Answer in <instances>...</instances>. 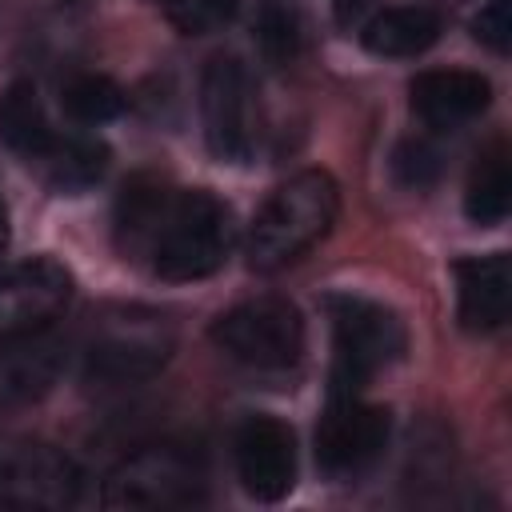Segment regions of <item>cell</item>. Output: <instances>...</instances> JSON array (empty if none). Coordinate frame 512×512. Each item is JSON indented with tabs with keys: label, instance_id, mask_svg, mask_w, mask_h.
<instances>
[{
	"label": "cell",
	"instance_id": "cell-1",
	"mask_svg": "<svg viewBox=\"0 0 512 512\" xmlns=\"http://www.w3.org/2000/svg\"><path fill=\"white\" fill-rule=\"evenodd\" d=\"M232 244H236L232 208L208 188H188V192H164V204L144 240V256L152 260V272L160 280L188 284L224 268Z\"/></svg>",
	"mask_w": 512,
	"mask_h": 512
},
{
	"label": "cell",
	"instance_id": "cell-2",
	"mask_svg": "<svg viewBox=\"0 0 512 512\" xmlns=\"http://www.w3.org/2000/svg\"><path fill=\"white\" fill-rule=\"evenodd\" d=\"M336 208H340V188L324 168L296 172L256 212L244 244L248 264L256 272H276L292 264L316 240L328 236V228L336 224Z\"/></svg>",
	"mask_w": 512,
	"mask_h": 512
},
{
	"label": "cell",
	"instance_id": "cell-3",
	"mask_svg": "<svg viewBox=\"0 0 512 512\" xmlns=\"http://www.w3.org/2000/svg\"><path fill=\"white\" fill-rule=\"evenodd\" d=\"M176 332L164 316L144 308H116L92 324L84 344V380L92 388H132L172 360Z\"/></svg>",
	"mask_w": 512,
	"mask_h": 512
},
{
	"label": "cell",
	"instance_id": "cell-4",
	"mask_svg": "<svg viewBox=\"0 0 512 512\" xmlns=\"http://www.w3.org/2000/svg\"><path fill=\"white\" fill-rule=\"evenodd\" d=\"M332 396L360 392L380 368L396 364L408 348L404 320L364 296H332Z\"/></svg>",
	"mask_w": 512,
	"mask_h": 512
},
{
	"label": "cell",
	"instance_id": "cell-5",
	"mask_svg": "<svg viewBox=\"0 0 512 512\" xmlns=\"http://www.w3.org/2000/svg\"><path fill=\"white\" fill-rule=\"evenodd\" d=\"M208 336L236 364L280 372V368H292L304 352V316L284 296H256L220 312Z\"/></svg>",
	"mask_w": 512,
	"mask_h": 512
},
{
	"label": "cell",
	"instance_id": "cell-6",
	"mask_svg": "<svg viewBox=\"0 0 512 512\" xmlns=\"http://www.w3.org/2000/svg\"><path fill=\"white\" fill-rule=\"evenodd\" d=\"M200 120L208 152L224 164H248L260 136V100L240 56L220 52L200 72Z\"/></svg>",
	"mask_w": 512,
	"mask_h": 512
},
{
	"label": "cell",
	"instance_id": "cell-7",
	"mask_svg": "<svg viewBox=\"0 0 512 512\" xmlns=\"http://www.w3.org/2000/svg\"><path fill=\"white\" fill-rule=\"evenodd\" d=\"M104 508L152 512V508H188L204 500L200 464L176 444H148L124 456L104 480Z\"/></svg>",
	"mask_w": 512,
	"mask_h": 512
},
{
	"label": "cell",
	"instance_id": "cell-8",
	"mask_svg": "<svg viewBox=\"0 0 512 512\" xmlns=\"http://www.w3.org/2000/svg\"><path fill=\"white\" fill-rule=\"evenodd\" d=\"M84 476L72 456L40 440L0 444V508L12 512H56L80 500Z\"/></svg>",
	"mask_w": 512,
	"mask_h": 512
},
{
	"label": "cell",
	"instance_id": "cell-9",
	"mask_svg": "<svg viewBox=\"0 0 512 512\" xmlns=\"http://www.w3.org/2000/svg\"><path fill=\"white\" fill-rule=\"evenodd\" d=\"M392 416L380 404L352 396H328V408L316 424V464L324 476L344 480L372 468L388 448Z\"/></svg>",
	"mask_w": 512,
	"mask_h": 512
},
{
	"label": "cell",
	"instance_id": "cell-10",
	"mask_svg": "<svg viewBox=\"0 0 512 512\" xmlns=\"http://www.w3.org/2000/svg\"><path fill=\"white\" fill-rule=\"evenodd\" d=\"M64 364H68V344L64 336L52 332V324L4 332L0 336V412L44 400L56 388Z\"/></svg>",
	"mask_w": 512,
	"mask_h": 512
},
{
	"label": "cell",
	"instance_id": "cell-11",
	"mask_svg": "<svg viewBox=\"0 0 512 512\" xmlns=\"http://www.w3.org/2000/svg\"><path fill=\"white\" fill-rule=\"evenodd\" d=\"M236 476L256 500H284L296 488V432L276 416H248L236 428Z\"/></svg>",
	"mask_w": 512,
	"mask_h": 512
},
{
	"label": "cell",
	"instance_id": "cell-12",
	"mask_svg": "<svg viewBox=\"0 0 512 512\" xmlns=\"http://www.w3.org/2000/svg\"><path fill=\"white\" fill-rule=\"evenodd\" d=\"M72 300V272L48 256L0 272V336L52 324Z\"/></svg>",
	"mask_w": 512,
	"mask_h": 512
},
{
	"label": "cell",
	"instance_id": "cell-13",
	"mask_svg": "<svg viewBox=\"0 0 512 512\" xmlns=\"http://www.w3.org/2000/svg\"><path fill=\"white\" fill-rule=\"evenodd\" d=\"M408 104L428 128H460L492 104V84L468 68H432L412 76Z\"/></svg>",
	"mask_w": 512,
	"mask_h": 512
},
{
	"label": "cell",
	"instance_id": "cell-14",
	"mask_svg": "<svg viewBox=\"0 0 512 512\" xmlns=\"http://www.w3.org/2000/svg\"><path fill=\"white\" fill-rule=\"evenodd\" d=\"M456 276V320L464 332H492L512 308V260L504 252L464 256L452 264Z\"/></svg>",
	"mask_w": 512,
	"mask_h": 512
},
{
	"label": "cell",
	"instance_id": "cell-15",
	"mask_svg": "<svg viewBox=\"0 0 512 512\" xmlns=\"http://www.w3.org/2000/svg\"><path fill=\"white\" fill-rule=\"evenodd\" d=\"M0 144L12 148L24 160H44L56 144V132L48 124V112L40 104L36 84L12 80L0 92Z\"/></svg>",
	"mask_w": 512,
	"mask_h": 512
},
{
	"label": "cell",
	"instance_id": "cell-16",
	"mask_svg": "<svg viewBox=\"0 0 512 512\" xmlns=\"http://www.w3.org/2000/svg\"><path fill=\"white\" fill-rule=\"evenodd\" d=\"M440 36V16L432 8L420 4H404V8H384L376 12L364 32L360 44L372 56H420L424 48H432Z\"/></svg>",
	"mask_w": 512,
	"mask_h": 512
},
{
	"label": "cell",
	"instance_id": "cell-17",
	"mask_svg": "<svg viewBox=\"0 0 512 512\" xmlns=\"http://www.w3.org/2000/svg\"><path fill=\"white\" fill-rule=\"evenodd\" d=\"M508 204H512V168H508V148L504 144H492L472 176H468V188H464V212L472 224L480 228H492L508 216Z\"/></svg>",
	"mask_w": 512,
	"mask_h": 512
},
{
	"label": "cell",
	"instance_id": "cell-18",
	"mask_svg": "<svg viewBox=\"0 0 512 512\" xmlns=\"http://www.w3.org/2000/svg\"><path fill=\"white\" fill-rule=\"evenodd\" d=\"M40 164H44V176H48V184H52L56 192L80 196V192H88V188L104 176V168H108V148H104L100 140H60V136H56L52 152H48Z\"/></svg>",
	"mask_w": 512,
	"mask_h": 512
},
{
	"label": "cell",
	"instance_id": "cell-19",
	"mask_svg": "<svg viewBox=\"0 0 512 512\" xmlns=\"http://www.w3.org/2000/svg\"><path fill=\"white\" fill-rule=\"evenodd\" d=\"M252 32H256V48L268 64L284 68L300 56L304 48V20H300V8L292 0H264L256 8V20H252Z\"/></svg>",
	"mask_w": 512,
	"mask_h": 512
},
{
	"label": "cell",
	"instance_id": "cell-20",
	"mask_svg": "<svg viewBox=\"0 0 512 512\" xmlns=\"http://www.w3.org/2000/svg\"><path fill=\"white\" fill-rule=\"evenodd\" d=\"M60 104L76 124H104L112 116L124 112V92L116 80L96 76V72H80L60 88Z\"/></svg>",
	"mask_w": 512,
	"mask_h": 512
},
{
	"label": "cell",
	"instance_id": "cell-21",
	"mask_svg": "<svg viewBox=\"0 0 512 512\" xmlns=\"http://www.w3.org/2000/svg\"><path fill=\"white\" fill-rule=\"evenodd\" d=\"M164 12L176 32L204 36L212 28H224L240 12V0H164Z\"/></svg>",
	"mask_w": 512,
	"mask_h": 512
},
{
	"label": "cell",
	"instance_id": "cell-22",
	"mask_svg": "<svg viewBox=\"0 0 512 512\" xmlns=\"http://www.w3.org/2000/svg\"><path fill=\"white\" fill-rule=\"evenodd\" d=\"M392 172H396V180H400L404 188H424V184L436 180L440 156H436V148L424 144V140H404V144L396 148V156H392Z\"/></svg>",
	"mask_w": 512,
	"mask_h": 512
},
{
	"label": "cell",
	"instance_id": "cell-23",
	"mask_svg": "<svg viewBox=\"0 0 512 512\" xmlns=\"http://www.w3.org/2000/svg\"><path fill=\"white\" fill-rule=\"evenodd\" d=\"M472 36L480 44H488L492 52H508V40H512V12H508V0H488L480 8V16L472 20Z\"/></svg>",
	"mask_w": 512,
	"mask_h": 512
},
{
	"label": "cell",
	"instance_id": "cell-24",
	"mask_svg": "<svg viewBox=\"0 0 512 512\" xmlns=\"http://www.w3.org/2000/svg\"><path fill=\"white\" fill-rule=\"evenodd\" d=\"M364 4H368V0H332V12H336L340 24H352V16H360Z\"/></svg>",
	"mask_w": 512,
	"mask_h": 512
},
{
	"label": "cell",
	"instance_id": "cell-25",
	"mask_svg": "<svg viewBox=\"0 0 512 512\" xmlns=\"http://www.w3.org/2000/svg\"><path fill=\"white\" fill-rule=\"evenodd\" d=\"M8 240H12V224H8V208H4V200H0V256L8 252Z\"/></svg>",
	"mask_w": 512,
	"mask_h": 512
}]
</instances>
